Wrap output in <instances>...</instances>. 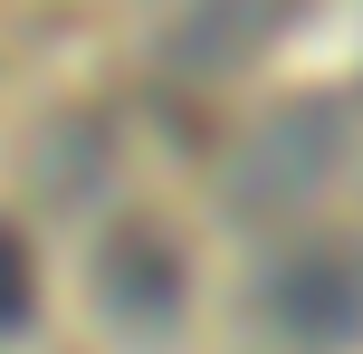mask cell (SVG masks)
Here are the masks:
<instances>
[{"label": "cell", "mask_w": 363, "mask_h": 354, "mask_svg": "<svg viewBox=\"0 0 363 354\" xmlns=\"http://www.w3.org/2000/svg\"><path fill=\"white\" fill-rule=\"evenodd\" d=\"M258 326L287 354H345L363 336V249L306 240L258 278Z\"/></svg>", "instance_id": "obj_1"}, {"label": "cell", "mask_w": 363, "mask_h": 354, "mask_svg": "<svg viewBox=\"0 0 363 354\" xmlns=\"http://www.w3.org/2000/svg\"><path fill=\"white\" fill-rule=\"evenodd\" d=\"M335 163H345V115L325 106V96H296V106H277L268 125L249 134V153H239V211H296L315 201V192L335 182Z\"/></svg>", "instance_id": "obj_2"}, {"label": "cell", "mask_w": 363, "mask_h": 354, "mask_svg": "<svg viewBox=\"0 0 363 354\" xmlns=\"http://www.w3.org/2000/svg\"><path fill=\"white\" fill-rule=\"evenodd\" d=\"M182 259L163 230H115L106 259H96V306H106L125 336H172L182 326Z\"/></svg>", "instance_id": "obj_3"}, {"label": "cell", "mask_w": 363, "mask_h": 354, "mask_svg": "<svg viewBox=\"0 0 363 354\" xmlns=\"http://www.w3.org/2000/svg\"><path fill=\"white\" fill-rule=\"evenodd\" d=\"M287 19H296V0H182L172 29H163V57L191 77H230V67L277 48Z\"/></svg>", "instance_id": "obj_4"}, {"label": "cell", "mask_w": 363, "mask_h": 354, "mask_svg": "<svg viewBox=\"0 0 363 354\" xmlns=\"http://www.w3.org/2000/svg\"><path fill=\"white\" fill-rule=\"evenodd\" d=\"M38 306V268H29V240L19 230H0V336H19Z\"/></svg>", "instance_id": "obj_5"}]
</instances>
